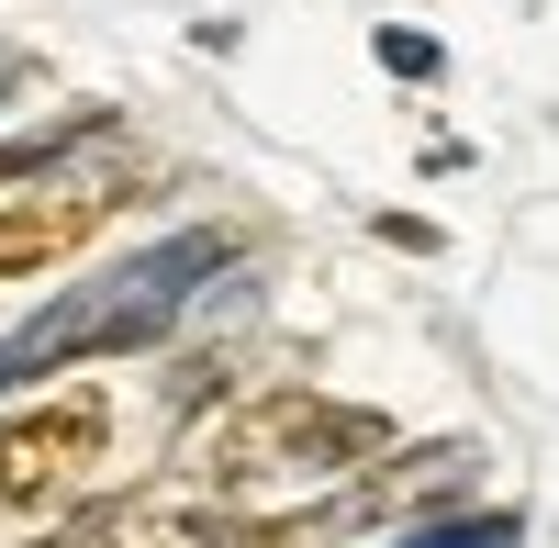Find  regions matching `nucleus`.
Listing matches in <instances>:
<instances>
[{
    "mask_svg": "<svg viewBox=\"0 0 559 548\" xmlns=\"http://www.w3.org/2000/svg\"><path fill=\"white\" fill-rule=\"evenodd\" d=\"M224 258H236V236H224V224H191V236L134 247L123 269H102V281H68L57 302L34 313V325L0 336V403L34 392V381H57V370H90V358H134V347H157V336L179 325V302H191Z\"/></svg>",
    "mask_w": 559,
    "mask_h": 548,
    "instance_id": "1",
    "label": "nucleus"
},
{
    "mask_svg": "<svg viewBox=\"0 0 559 548\" xmlns=\"http://www.w3.org/2000/svg\"><path fill=\"white\" fill-rule=\"evenodd\" d=\"M369 460H392V426L369 415V403H336V392L280 381V392H247L236 415L202 437L191 481L236 504V492H258V481H358Z\"/></svg>",
    "mask_w": 559,
    "mask_h": 548,
    "instance_id": "2",
    "label": "nucleus"
},
{
    "mask_svg": "<svg viewBox=\"0 0 559 548\" xmlns=\"http://www.w3.org/2000/svg\"><path fill=\"white\" fill-rule=\"evenodd\" d=\"M102 437H112L102 392H45V403H23V415H0V515H57V504H79Z\"/></svg>",
    "mask_w": 559,
    "mask_h": 548,
    "instance_id": "3",
    "label": "nucleus"
},
{
    "mask_svg": "<svg viewBox=\"0 0 559 548\" xmlns=\"http://www.w3.org/2000/svg\"><path fill=\"white\" fill-rule=\"evenodd\" d=\"M247 526L258 515H236L202 481H146V492H102V504H79L57 537H34V548H247Z\"/></svg>",
    "mask_w": 559,
    "mask_h": 548,
    "instance_id": "4",
    "label": "nucleus"
},
{
    "mask_svg": "<svg viewBox=\"0 0 559 548\" xmlns=\"http://www.w3.org/2000/svg\"><path fill=\"white\" fill-rule=\"evenodd\" d=\"M123 202V179H102V168H45V179H23V191H0V281H23V269H57V258H79L90 236H102V213Z\"/></svg>",
    "mask_w": 559,
    "mask_h": 548,
    "instance_id": "5",
    "label": "nucleus"
},
{
    "mask_svg": "<svg viewBox=\"0 0 559 548\" xmlns=\"http://www.w3.org/2000/svg\"><path fill=\"white\" fill-rule=\"evenodd\" d=\"M471 481H481V448L471 437H426V448H403V460L358 470V515H426V504H448V492H471Z\"/></svg>",
    "mask_w": 559,
    "mask_h": 548,
    "instance_id": "6",
    "label": "nucleus"
},
{
    "mask_svg": "<svg viewBox=\"0 0 559 548\" xmlns=\"http://www.w3.org/2000/svg\"><path fill=\"white\" fill-rule=\"evenodd\" d=\"M102 134H112V112H68V123H45V134H12V146H0V191H23V179L68 168L79 146H102Z\"/></svg>",
    "mask_w": 559,
    "mask_h": 548,
    "instance_id": "7",
    "label": "nucleus"
},
{
    "mask_svg": "<svg viewBox=\"0 0 559 548\" xmlns=\"http://www.w3.org/2000/svg\"><path fill=\"white\" fill-rule=\"evenodd\" d=\"M515 537H526V515H515V504H492V515H426L403 548H515Z\"/></svg>",
    "mask_w": 559,
    "mask_h": 548,
    "instance_id": "8",
    "label": "nucleus"
},
{
    "mask_svg": "<svg viewBox=\"0 0 559 548\" xmlns=\"http://www.w3.org/2000/svg\"><path fill=\"white\" fill-rule=\"evenodd\" d=\"M369 57H381L392 79H414V90H426V79L448 68V45H437V34H414V23H381V34H369Z\"/></svg>",
    "mask_w": 559,
    "mask_h": 548,
    "instance_id": "9",
    "label": "nucleus"
},
{
    "mask_svg": "<svg viewBox=\"0 0 559 548\" xmlns=\"http://www.w3.org/2000/svg\"><path fill=\"white\" fill-rule=\"evenodd\" d=\"M369 236H381V247H403V258H437V247H448L426 213H369Z\"/></svg>",
    "mask_w": 559,
    "mask_h": 548,
    "instance_id": "10",
    "label": "nucleus"
}]
</instances>
